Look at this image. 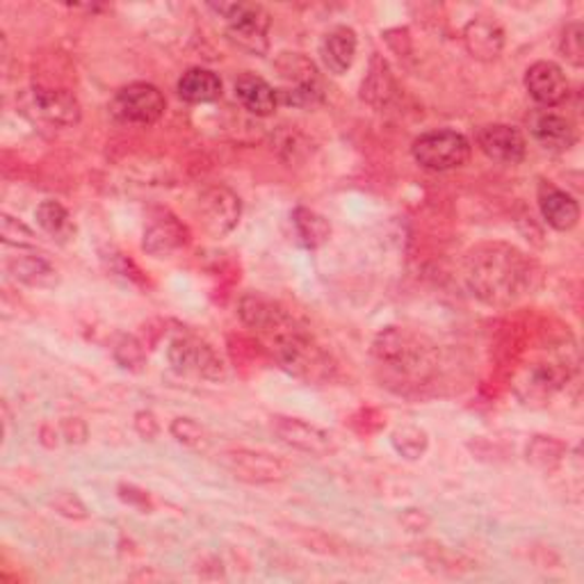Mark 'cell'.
Returning a JSON list of instances; mask_svg holds the SVG:
<instances>
[{"instance_id": "cell-10", "label": "cell", "mask_w": 584, "mask_h": 584, "mask_svg": "<svg viewBox=\"0 0 584 584\" xmlns=\"http://www.w3.org/2000/svg\"><path fill=\"white\" fill-rule=\"evenodd\" d=\"M270 424H272V432L279 436L281 443L300 449V453H306L313 457H327L336 449L331 434L320 428H315V424L306 420L275 416Z\"/></svg>"}, {"instance_id": "cell-29", "label": "cell", "mask_w": 584, "mask_h": 584, "mask_svg": "<svg viewBox=\"0 0 584 584\" xmlns=\"http://www.w3.org/2000/svg\"><path fill=\"white\" fill-rule=\"evenodd\" d=\"M567 455V445L552 436H537L527 447V459L544 470H554Z\"/></svg>"}, {"instance_id": "cell-18", "label": "cell", "mask_w": 584, "mask_h": 584, "mask_svg": "<svg viewBox=\"0 0 584 584\" xmlns=\"http://www.w3.org/2000/svg\"><path fill=\"white\" fill-rule=\"evenodd\" d=\"M359 39L350 25H336L320 42V60L334 75L348 73L357 60Z\"/></svg>"}, {"instance_id": "cell-34", "label": "cell", "mask_w": 584, "mask_h": 584, "mask_svg": "<svg viewBox=\"0 0 584 584\" xmlns=\"http://www.w3.org/2000/svg\"><path fill=\"white\" fill-rule=\"evenodd\" d=\"M52 504H56V510L62 516H69V518H87V507L73 493H60L58 500L52 502Z\"/></svg>"}, {"instance_id": "cell-4", "label": "cell", "mask_w": 584, "mask_h": 584, "mask_svg": "<svg viewBox=\"0 0 584 584\" xmlns=\"http://www.w3.org/2000/svg\"><path fill=\"white\" fill-rule=\"evenodd\" d=\"M212 12H218L226 23L229 42L249 56H265L268 52L270 12L258 3H210Z\"/></svg>"}, {"instance_id": "cell-17", "label": "cell", "mask_w": 584, "mask_h": 584, "mask_svg": "<svg viewBox=\"0 0 584 584\" xmlns=\"http://www.w3.org/2000/svg\"><path fill=\"white\" fill-rule=\"evenodd\" d=\"M539 210L544 222L560 233L575 229L580 222V206L575 197L546 180L539 185Z\"/></svg>"}, {"instance_id": "cell-12", "label": "cell", "mask_w": 584, "mask_h": 584, "mask_svg": "<svg viewBox=\"0 0 584 584\" xmlns=\"http://www.w3.org/2000/svg\"><path fill=\"white\" fill-rule=\"evenodd\" d=\"M525 90L546 110L557 108L571 96V83L560 65L550 60L535 62L525 73Z\"/></svg>"}, {"instance_id": "cell-30", "label": "cell", "mask_w": 584, "mask_h": 584, "mask_svg": "<svg viewBox=\"0 0 584 584\" xmlns=\"http://www.w3.org/2000/svg\"><path fill=\"white\" fill-rule=\"evenodd\" d=\"M560 52L571 67H584V25L580 21H573L564 28L560 37Z\"/></svg>"}, {"instance_id": "cell-14", "label": "cell", "mask_w": 584, "mask_h": 584, "mask_svg": "<svg viewBox=\"0 0 584 584\" xmlns=\"http://www.w3.org/2000/svg\"><path fill=\"white\" fill-rule=\"evenodd\" d=\"M464 44L475 60L493 62L504 48V28L495 16H475L464 28Z\"/></svg>"}, {"instance_id": "cell-26", "label": "cell", "mask_w": 584, "mask_h": 584, "mask_svg": "<svg viewBox=\"0 0 584 584\" xmlns=\"http://www.w3.org/2000/svg\"><path fill=\"white\" fill-rule=\"evenodd\" d=\"M363 98L367 103H373V105H386L388 98L395 94V81H393V75H390V69L384 60L375 58L373 60V67H370V73L367 78L363 81Z\"/></svg>"}, {"instance_id": "cell-2", "label": "cell", "mask_w": 584, "mask_h": 584, "mask_svg": "<svg viewBox=\"0 0 584 584\" xmlns=\"http://www.w3.org/2000/svg\"><path fill=\"white\" fill-rule=\"evenodd\" d=\"M373 359L382 379L402 388L424 386L439 367L434 342L407 327H386L379 331L373 342Z\"/></svg>"}, {"instance_id": "cell-3", "label": "cell", "mask_w": 584, "mask_h": 584, "mask_svg": "<svg viewBox=\"0 0 584 584\" xmlns=\"http://www.w3.org/2000/svg\"><path fill=\"white\" fill-rule=\"evenodd\" d=\"M262 340L268 342L275 361L295 379L306 384H329L336 377V363L329 352L295 323V317H288L281 327L265 334Z\"/></svg>"}, {"instance_id": "cell-9", "label": "cell", "mask_w": 584, "mask_h": 584, "mask_svg": "<svg viewBox=\"0 0 584 584\" xmlns=\"http://www.w3.org/2000/svg\"><path fill=\"white\" fill-rule=\"evenodd\" d=\"M571 373L573 365L569 363V357L539 361L525 370L516 384V395L523 405H544L569 382Z\"/></svg>"}, {"instance_id": "cell-1", "label": "cell", "mask_w": 584, "mask_h": 584, "mask_svg": "<svg viewBox=\"0 0 584 584\" xmlns=\"http://www.w3.org/2000/svg\"><path fill=\"white\" fill-rule=\"evenodd\" d=\"M464 281L482 304L504 308L533 295L539 265L514 245L482 243L464 258Z\"/></svg>"}, {"instance_id": "cell-15", "label": "cell", "mask_w": 584, "mask_h": 584, "mask_svg": "<svg viewBox=\"0 0 584 584\" xmlns=\"http://www.w3.org/2000/svg\"><path fill=\"white\" fill-rule=\"evenodd\" d=\"M35 113L50 126L71 128L81 121V103L69 90H46L37 87L33 92Z\"/></svg>"}, {"instance_id": "cell-13", "label": "cell", "mask_w": 584, "mask_h": 584, "mask_svg": "<svg viewBox=\"0 0 584 584\" xmlns=\"http://www.w3.org/2000/svg\"><path fill=\"white\" fill-rule=\"evenodd\" d=\"M222 462L235 477L252 484L279 482L285 477V466L279 459L254 449H231L222 455Z\"/></svg>"}, {"instance_id": "cell-19", "label": "cell", "mask_w": 584, "mask_h": 584, "mask_svg": "<svg viewBox=\"0 0 584 584\" xmlns=\"http://www.w3.org/2000/svg\"><path fill=\"white\" fill-rule=\"evenodd\" d=\"M233 92H235V98L241 101V105L249 115L270 117L279 108L277 90L268 81H265V78H260L256 73L237 75Z\"/></svg>"}, {"instance_id": "cell-8", "label": "cell", "mask_w": 584, "mask_h": 584, "mask_svg": "<svg viewBox=\"0 0 584 584\" xmlns=\"http://www.w3.org/2000/svg\"><path fill=\"white\" fill-rule=\"evenodd\" d=\"M197 215L208 235L224 237L241 222L243 201L226 185H210L199 195Z\"/></svg>"}, {"instance_id": "cell-22", "label": "cell", "mask_w": 584, "mask_h": 584, "mask_svg": "<svg viewBox=\"0 0 584 584\" xmlns=\"http://www.w3.org/2000/svg\"><path fill=\"white\" fill-rule=\"evenodd\" d=\"M8 272L14 281L31 288H52L58 283L56 265H50L44 256L21 254L8 262Z\"/></svg>"}, {"instance_id": "cell-11", "label": "cell", "mask_w": 584, "mask_h": 584, "mask_svg": "<svg viewBox=\"0 0 584 584\" xmlns=\"http://www.w3.org/2000/svg\"><path fill=\"white\" fill-rule=\"evenodd\" d=\"M477 147L493 163L521 165L527 153V142L523 132L510 124H489L477 130Z\"/></svg>"}, {"instance_id": "cell-21", "label": "cell", "mask_w": 584, "mask_h": 584, "mask_svg": "<svg viewBox=\"0 0 584 584\" xmlns=\"http://www.w3.org/2000/svg\"><path fill=\"white\" fill-rule=\"evenodd\" d=\"M190 241V233L174 215H163L153 220L144 231V252L155 258H165L183 249Z\"/></svg>"}, {"instance_id": "cell-6", "label": "cell", "mask_w": 584, "mask_h": 584, "mask_svg": "<svg viewBox=\"0 0 584 584\" xmlns=\"http://www.w3.org/2000/svg\"><path fill=\"white\" fill-rule=\"evenodd\" d=\"M170 365L178 375H190L208 382H220L226 375L224 361L210 344L192 334H180L172 338L167 348Z\"/></svg>"}, {"instance_id": "cell-16", "label": "cell", "mask_w": 584, "mask_h": 584, "mask_svg": "<svg viewBox=\"0 0 584 584\" xmlns=\"http://www.w3.org/2000/svg\"><path fill=\"white\" fill-rule=\"evenodd\" d=\"M529 130H533V138L550 153H567L577 142V130L573 121L554 110L537 113L533 121H529Z\"/></svg>"}, {"instance_id": "cell-33", "label": "cell", "mask_w": 584, "mask_h": 584, "mask_svg": "<svg viewBox=\"0 0 584 584\" xmlns=\"http://www.w3.org/2000/svg\"><path fill=\"white\" fill-rule=\"evenodd\" d=\"M115 359L121 363V367L138 370L140 365H144V359H147L142 342L132 336H124L115 348Z\"/></svg>"}, {"instance_id": "cell-32", "label": "cell", "mask_w": 584, "mask_h": 584, "mask_svg": "<svg viewBox=\"0 0 584 584\" xmlns=\"http://www.w3.org/2000/svg\"><path fill=\"white\" fill-rule=\"evenodd\" d=\"M0 235H3V243L10 247H19V249H33L35 247V233L31 226H25L23 222H19L12 215L0 218Z\"/></svg>"}, {"instance_id": "cell-24", "label": "cell", "mask_w": 584, "mask_h": 584, "mask_svg": "<svg viewBox=\"0 0 584 584\" xmlns=\"http://www.w3.org/2000/svg\"><path fill=\"white\" fill-rule=\"evenodd\" d=\"M35 220H37L39 229L50 237V241H56L60 245H67L73 241L75 224L69 215V210L60 201H56V199L42 201L35 210Z\"/></svg>"}, {"instance_id": "cell-23", "label": "cell", "mask_w": 584, "mask_h": 584, "mask_svg": "<svg viewBox=\"0 0 584 584\" xmlns=\"http://www.w3.org/2000/svg\"><path fill=\"white\" fill-rule=\"evenodd\" d=\"M176 90L183 101L201 105V103L218 101L222 96V81L215 71L195 67L180 75Z\"/></svg>"}, {"instance_id": "cell-31", "label": "cell", "mask_w": 584, "mask_h": 584, "mask_svg": "<svg viewBox=\"0 0 584 584\" xmlns=\"http://www.w3.org/2000/svg\"><path fill=\"white\" fill-rule=\"evenodd\" d=\"M172 436L185 445V447H192V449H206L210 439L206 434V430L201 428V424L192 418H176L172 422V428H170Z\"/></svg>"}, {"instance_id": "cell-7", "label": "cell", "mask_w": 584, "mask_h": 584, "mask_svg": "<svg viewBox=\"0 0 584 584\" xmlns=\"http://www.w3.org/2000/svg\"><path fill=\"white\" fill-rule=\"evenodd\" d=\"M167 101L163 92L151 83H132L121 87L113 103L110 113L117 121L126 126H153L165 115Z\"/></svg>"}, {"instance_id": "cell-28", "label": "cell", "mask_w": 584, "mask_h": 584, "mask_svg": "<svg viewBox=\"0 0 584 584\" xmlns=\"http://www.w3.org/2000/svg\"><path fill=\"white\" fill-rule=\"evenodd\" d=\"M277 69L281 71V75L290 83L288 87L320 83V78H317V71H315L313 62L306 60L304 56H300V52H283L281 60L277 62Z\"/></svg>"}, {"instance_id": "cell-27", "label": "cell", "mask_w": 584, "mask_h": 584, "mask_svg": "<svg viewBox=\"0 0 584 584\" xmlns=\"http://www.w3.org/2000/svg\"><path fill=\"white\" fill-rule=\"evenodd\" d=\"M393 447L400 453L405 459H420L424 453H428V445H430V436L418 424H402V428H397L390 436Z\"/></svg>"}, {"instance_id": "cell-5", "label": "cell", "mask_w": 584, "mask_h": 584, "mask_svg": "<svg viewBox=\"0 0 584 584\" xmlns=\"http://www.w3.org/2000/svg\"><path fill=\"white\" fill-rule=\"evenodd\" d=\"M470 151L472 147L468 138L449 128L422 132V136L416 138L411 144L413 161L422 170L430 172H449L464 167L468 163Z\"/></svg>"}, {"instance_id": "cell-25", "label": "cell", "mask_w": 584, "mask_h": 584, "mask_svg": "<svg viewBox=\"0 0 584 584\" xmlns=\"http://www.w3.org/2000/svg\"><path fill=\"white\" fill-rule=\"evenodd\" d=\"M292 226H295L300 243L306 249H320L323 245L329 243V237H331L329 220L323 218L320 212H315L304 206L295 208V212H292Z\"/></svg>"}, {"instance_id": "cell-35", "label": "cell", "mask_w": 584, "mask_h": 584, "mask_svg": "<svg viewBox=\"0 0 584 584\" xmlns=\"http://www.w3.org/2000/svg\"><path fill=\"white\" fill-rule=\"evenodd\" d=\"M136 428H138V432L144 439H153L157 434V430H161V424H157V420L153 418V413L142 411V413L136 416Z\"/></svg>"}, {"instance_id": "cell-20", "label": "cell", "mask_w": 584, "mask_h": 584, "mask_svg": "<svg viewBox=\"0 0 584 584\" xmlns=\"http://www.w3.org/2000/svg\"><path fill=\"white\" fill-rule=\"evenodd\" d=\"M237 313H241L243 323L260 336L275 331L290 317V313L281 304L260 295V292H247L241 300V306H237Z\"/></svg>"}]
</instances>
